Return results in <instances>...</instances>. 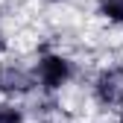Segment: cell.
Returning <instances> with one entry per match:
<instances>
[{"label":"cell","mask_w":123,"mask_h":123,"mask_svg":"<svg viewBox=\"0 0 123 123\" xmlns=\"http://www.w3.org/2000/svg\"><path fill=\"white\" fill-rule=\"evenodd\" d=\"M47 3H62V0H47Z\"/></svg>","instance_id":"7"},{"label":"cell","mask_w":123,"mask_h":123,"mask_svg":"<svg viewBox=\"0 0 123 123\" xmlns=\"http://www.w3.org/2000/svg\"><path fill=\"white\" fill-rule=\"evenodd\" d=\"M94 100L103 109H120L123 105V68H105L94 79Z\"/></svg>","instance_id":"2"},{"label":"cell","mask_w":123,"mask_h":123,"mask_svg":"<svg viewBox=\"0 0 123 123\" xmlns=\"http://www.w3.org/2000/svg\"><path fill=\"white\" fill-rule=\"evenodd\" d=\"M117 123H123V117H120V120H117Z\"/></svg>","instance_id":"8"},{"label":"cell","mask_w":123,"mask_h":123,"mask_svg":"<svg viewBox=\"0 0 123 123\" xmlns=\"http://www.w3.org/2000/svg\"><path fill=\"white\" fill-rule=\"evenodd\" d=\"M73 79V62L68 56H59V53H47L38 59L35 65V82L44 91H59L62 85H68Z\"/></svg>","instance_id":"1"},{"label":"cell","mask_w":123,"mask_h":123,"mask_svg":"<svg viewBox=\"0 0 123 123\" xmlns=\"http://www.w3.org/2000/svg\"><path fill=\"white\" fill-rule=\"evenodd\" d=\"M97 9L103 18H109L114 24H123V0H97Z\"/></svg>","instance_id":"4"},{"label":"cell","mask_w":123,"mask_h":123,"mask_svg":"<svg viewBox=\"0 0 123 123\" xmlns=\"http://www.w3.org/2000/svg\"><path fill=\"white\" fill-rule=\"evenodd\" d=\"M6 47V41H3V29H0V50H3Z\"/></svg>","instance_id":"6"},{"label":"cell","mask_w":123,"mask_h":123,"mask_svg":"<svg viewBox=\"0 0 123 123\" xmlns=\"http://www.w3.org/2000/svg\"><path fill=\"white\" fill-rule=\"evenodd\" d=\"M38 82H35V70H26L21 65H0V91L6 97H21V94H29Z\"/></svg>","instance_id":"3"},{"label":"cell","mask_w":123,"mask_h":123,"mask_svg":"<svg viewBox=\"0 0 123 123\" xmlns=\"http://www.w3.org/2000/svg\"><path fill=\"white\" fill-rule=\"evenodd\" d=\"M0 123H24V109L15 103H0Z\"/></svg>","instance_id":"5"}]
</instances>
